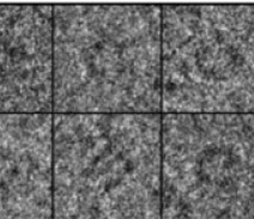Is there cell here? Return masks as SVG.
Here are the masks:
<instances>
[{
    "label": "cell",
    "mask_w": 254,
    "mask_h": 219,
    "mask_svg": "<svg viewBox=\"0 0 254 219\" xmlns=\"http://www.w3.org/2000/svg\"><path fill=\"white\" fill-rule=\"evenodd\" d=\"M160 5H54L53 114H161Z\"/></svg>",
    "instance_id": "6da1fadb"
},
{
    "label": "cell",
    "mask_w": 254,
    "mask_h": 219,
    "mask_svg": "<svg viewBox=\"0 0 254 219\" xmlns=\"http://www.w3.org/2000/svg\"><path fill=\"white\" fill-rule=\"evenodd\" d=\"M162 114H53V219H161Z\"/></svg>",
    "instance_id": "7a4b0ae2"
},
{
    "label": "cell",
    "mask_w": 254,
    "mask_h": 219,
    "mask_svg": "<svg viewBox=\"0 0 254 219\" xmlns=\"http://www.w3.org/2000/svg\"><path fill=\"white\" fill-rule=\"evenodd\" d=\"M162 111L254 114V5L161 6Z\"/></svg>",
    "instance_id": "3957f363"
},
{
    "label": "cell",
    "mask_w": 254,
    "mask_h": 219,
    "mask_svg": "<svg viewBox=\"0 0 254 219\" xmlns=\"http://www.w3.org/2000/svg\"><path fill=\"white\" fill-rule=\"evenodd\" d=\"M161 219H254V114H162Z\"/></svg>",
    "instance_id": "277c9868"
},
{
    "label": "cell",
    "mask_w": 254,
    "mask_h": 219,
    "mask_svg": "<svg viewBox=\"0 0 254 219\" xmlns=\"http://www.w3.org/2000/svg\"><path fill=\"white\" fill-rule=\"evenodd\" d=\"M0 114H53V6L0 4Z\"/></svg>",
    "instance_id": "5b68a950"
},
{
    "label": "cell",
    "mask_w": 254,
    "mask_h": 219,
    "mask_svg": "<svg viewBox=\"0 0 254 219\" xmlns=\"http://www.w3.org/2000/svg\"><path fill=\"white\" fill-rule=\"evenodd\" d=\"M0 219H53V114H0Z\"/></svg>",
    "instance_id": "8992f818"
}]
</instances>
